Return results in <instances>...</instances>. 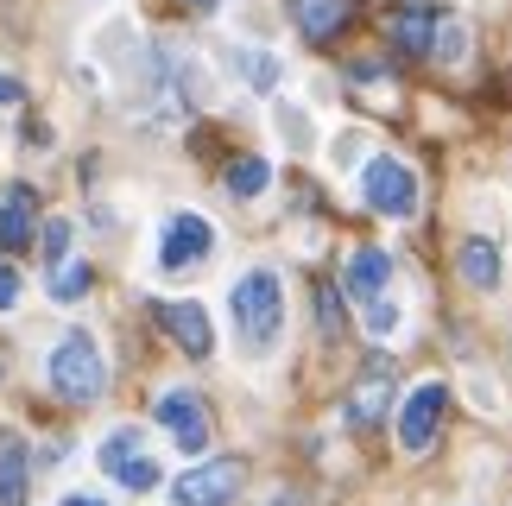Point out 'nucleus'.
Listing matches in <instances>:
<instances>
[{
  "label": "nucleus",
  "mask_w": 512,
  "mask_h": 506,
  "mask_svg": "<svg viewBox=\"0 0 512 506\" xmlns=\"http://www.w3.org/2000/svg\"><path fill=\"white\" fill-rule=\"evenodd\" d=\"M228 310H234V336H241L247 355H266L272 342L285 336V285L272 266H253L234 279L228 291Z\"/></svg>",
  "instance_id": "f257e3e1"
},
{
  "label": "nucleus",
  "mask_w": 512,
  "mask_h": 506,
  "mask_svg": "<svg viewBox=\"0 0 512 506\" xmlns=\"http://www.w3.org/2000/svg\"><path fill=\"white\" fill-rule=\"evenodd\" d=\"M45 374H51V393L64 399V405H95V399H102V386H108L102 348H95L89 329H70V336L51 348Z\"/></svg>",
  "instance_id": "f03ea898"
},
{
  "label": "nucleus",
  "mask_w": 512,
  "mask_h": 506,
  "mask_svg": "<svg viewBox=\"0 0 512 506\" xmlns=\"http://www.w3.org/2000/svg\"><path fill=\"white\" fill-rule=\"evenodd\" d=\"M443 412H449V386L443 380L411 386L405 405H399V450L405 456H424L430 443H437V431H443Z\"/></svg>",
  "instance_id": "7ed1b4c3"
},
{
  "label": "nucleus",
  "mask_w": 512,
  "mask_h": 506,
  "mask_svg": "<svg viewBox=\"0 0 512 506\" xmlns=\"http://www.w3.org/2000/svg\"><path fill=\"white\" fill-rule=\"evenodd\" d=\"M361 197H367L373 216L405 222L411 209H418V178H411V165H399V159H386V152H380V159L361 171Z\"/></svg>",
  "instance_id": "20e7f679"
},
{
  "label": "nucleus",
  "mask_w": 512,
  "mask_h": 506,
  "mask_svg": "<svg viewBox=\"0 0 512 506\" xmlns=\"http://www.w3.org/2000/svg\"><path fill=\"white\" fill-rule=\"evenodd\" d=\"M247 469L234 456H215V462H196V469H184L171 481V500L177 506H228L234 494H241Z\"/></svg>",
  "instance_id": "39448f33"
},
{
  "label": "nucleus",
  "mask_w": 512,
  "mask_h": 506,
  "mask_svg": "<svg viewBox=\"0 0 512 506\" xmlns=\"http://www.w3.org/2000/svg\"><path fill=\"white\" fill-rule=\"evenodd\" d=\"M209 253H215V228L196 216V209H177L165 222V235H159V266L165 272H190V266H203Z\"/></svg>",
  "instance_id": "423d86ee"
},
{
  "label": "nucleus",
  "mask_w": 512,
  "mask_h": 506,
  "mask_svg": "<svg viewBox=\"0 0 512 506\" xmlns=\"http://www.w3.org/2000/svg\"><path fill=\"white\" fill-rule=\"evenodd\" d=\"M159 424L171 431V443L184 456H203L209 450V405L190 393V386H171V393H159Z\"/></svg>",
  "instance_id": "0eeeda50"
},
{
  "label": "nucleus",
  "mask_w": 512,
  "mask_h": 506,
  "mask_svg": "<svg viewBox=\"0 0 512 506\" xmlns=\"http://www.w3.org/2000/svg\"><path fill=\"white\" fill-rule=\"evenodd\" d=\"M392 412V361H367L348 386V424L354 431H373Z\"/></svg>",
  "instance_id": "6e6552de"
},
{
  "label": "nucleus",
  "mask_w": 512,
  "mask_h": 506,
  "mask_svg": "<svg viewBox=\"0 0 512 506\" xmlns=\"http://www.w3.org/2000/svg\"><path fill=\"white\" fill-rule=\"evenodd\" d=\"M392 45L405 57H430L437 45V26H443V0H405V7H392Z\"/></svg>",
  "instance_id": "1a4fd4ad"
},
{
  "label": "nucleus",
  "mask_w": 512,
  "mask_h": 506,
  "mask_svg": "<svg viewBox=\"0 0 512 506\" xmlns=\"http://www.w3.org/2000/svg\"><path fill=\"white\" fill-rule=\"evenodd\" d=\"M159 323H165V336L184 348L190 361H209L215 329H209V310L196 304V298H171V304H159Z\"/></svg>",
  "instance_id": "9d476101"
},
{
  "label": "nucleus",
  "mask_w": 512,
  "mask_h": 506,
  "mask_svg": "<svg viewBox=\"0 0 512 506\" xmlns=\"http://www.w3.org/2000/svg\"><path fill=\"white\" fill-rule=\"evenodd\" d=\"M285 7H291V19H298V32L310 38V45L342 38L348 19H354V0H285Z\"/></svg>",
  "instance_id": "9b49d317"
},
{
  "label": "nucleus",
  "mask_w": 512,
  "mask_h": 506,
  "mask_svg": "<svg viewBox=\"0 0 512 506\" xmlns=\"http://www.w3.org/2000/svg\"><path fill=\"white\" fill-rule=\"evenodd\" d=\"M32 228H38V197L26 184H13L7 197H0V253H19L32 241Z\"/></svg>",
  "instance_id": "f8f14e48"
},
{
  "label": "nucleus",
  "mask_w": 512,
  "mask_h": 506,
  "mask_svg": "<svg viewBox=\"0 0 512 506\" xmlns=\"http://www.w3.org/2000/svg\"><path fill=\"white\" fill-rule=\"evenodd\" d=\"M26 488H32V450L26 437L0 431V506H26Z\"/></svg>",
  "instance_id": "ddd939ff"
},
{
  "label": "nucleus",
  "mask_w": 512,
  "mask_h": 506,
  "mask_svg": "<svg viewBox=\"0 0 512 506\" xmlns=\"http://www.w3.org/2000/svg\"><path fill=\"white\" fill-rule=\"evenodd\" d=\"M386 279H392V253H380V247H361L348 260V291L361 304H373V298H386Z\"/></svg>",
  "instance_id": "4468645a"
},
{
  "label": "nucleus",
  "mask_w": 512,
  "mask_h": 506,
  "mask_svg": "<svg viewBox=\"0 0 512 506\" xmlns=\"http://www.w3.org/2000/svg\"><path fill=\"white\" fill-rule=\"evenodd\" d=\"M456 266H462V279L475 285V291H494L500 285V247L487 241V235H468L462 253H456Z\"/></svg>",
  "instance_id": "2eb2a0df"
},
{
  "label": "nucleus",
  "mask_w": 512,
  "mask_h": 506,
  "mask_svg": "<svg viewBox=\"0 0 512 506\" xmlns=\"http://www.w3.org/2000/svg\"><path fill=\"white\" fill-rule=\"evenodd\" d=\"M114 481H121V488H133V494H152V488H159V462H152L146 450H133V456H121V462H114V469H108Z\"/></svg>",
  "instance_id": "dca6fc26"
},
{
  "label": "nucleus",
  "mask_w": 512,
  "mask_h": 506,
  "mask_svg": "<svg viewBox=\"0 0 512 506\" xmlns=\"http://www.w3.org/2000/svg\"><path fill=\"white\" fill-rule=\"evenodd\" d=\"M234 70H241L260 95H272V89H279V76H285V64L272 51H234Z\"/></svg>",
  "instance_id": "f3484780"
},
{
  "label": "nucleus",
  "mask_w": 512,
  "mask_h": 506,
  "mask_svg": "<svg viewBox=\"0 0 512 506\" xmlns=\"http://www.w3.org/2000/svg\"><path fill=\"white\" fill-rule=\"evenodd\" d=\"M95 285V272H89V260H64L51 272V298L57 304H70V298H83V291Z\"/></svg>",
  "instance_id": "a211bd4d"
},
{
  "label": "nucleus",
  "mask_w": 512,
  "mask_h": 506,
  "mask_svg": "<svg viewBox=\"0 0 512 506\" xmlns=\"http://www.w3.org/2000/svg\"><path fill=\"white\" fill-rule=\"evenodd\" d=\"M266 184H272V165L266 159H234L228 165V190H234V197H260Z\"/></svg>",
  "instance_id": "6ab92c4d"
},
{
  "label": "nucleus",
  "mask_w": 512,
  "mask_h": 506,
  "mask_svg": "<svg viewBox=\"0 0 512 506\" xmlns=\"http://www.w3.org/2000/svg\"><path fill=\"white\" fill-rule=\"evenodd\" d=\"M64 260H70V222H64V216H51V222H45V266L57 272Z\"/></svg>",
  "instance_id": "aec40b11"
},
{
  "label": "nucleus",
  "mask_w": 512,
  "mask_h": 506,
  "mask_svg": "<svg viewBox=\"0 0 512 506\" xmlns=\"http://www.w3.org/2000/svg\"><path fill=\"white\" fill-rule=\"evenodd\" d=\"M317 329H323V336H336V329H342V298H336V285H317Z\"/></svg>",
  "instance_id": "412c9836"
},
{
  "label": "nucleus",
  "mask_w": 512,
  "mask_h": 506,
  "mask_svg": "<svg viewBox=\"0 0 512 506\" xmlns=\"http://www.w3.org/2000/svg\"><path fill=\"white\" fill-rule=\"evenodd\" d=\"M367 329H373V336H392V329H399V304H392V298H373L367 304Z\"/></svg>",
  "instance_id": "4be33fe9"
},
{
  "label": "nucleus",
  "mask_w": 512,
  "mask_h": 506,
  "mask_svg": "<svg viewBox=\"0 0 512 506\" xmlns=\"http://www.w3.org/2000/svg\"><path fill=\"white\" fill-rule=\"evenodd\" d=\"M430 51H437V57H449V64H456V57L468 51V38H462V26H443V32H437V45H430Z\"/></svg>",
  "instance_id": "5701e85b"
},
{
  "label": "nucleus",
  "mask_w": 512,
  "mask_h": 506,
  "mask_svg": "<svg viewBox=\"0 0 512 506\" xmlns=\"http://www.w3.org/2000/svg\"><path fill=\"white\" fill-rule=\"evenodd\" d=\"M13 304H19V272L0 266V310H13Z\"/></svg>",
  "instance_id": "b1692460"
},
{
  "label": "nucleus",
  "mask_w": 512,
  "mask_h": 506,
  "mask_svg": "<svg viewBox=\"0 0 512 506\" xmlns=\"http://www.w3.org/2000/svg\"><path fill=\"white\" fill-rule=\"evenodd\" d=\"M19 95H26V89H19V83H13V76H0V108H13V102H19Z\"/></svg>",
  "instance_id": "393cba45"
},
{
  "label": "nucleus",
  "mask_w": 512,
  "mask_h": 506,
  "mask_svg": "<svg viewBox=\"0 0 512 506\" xmlns=\"http://www.w3.org/2000/svg\"><path fill=\"white\" fill-rule=\"evenodd\" d=\"M266 506H304V494H291V488H285V494H272Z\"/></svg>",
  "instance_id": "a878e982"
},
{
  "label": "nucleus",
  "mask_w": 512,
  "mask_h": 506,
  "mask_svg": "<svg viewBox=\"0 0 512 506\" xmlns=\"http://www.w3.org/2000/svg\"><path fill=\"white\" fill-rule=\"evenodd\" d=\"M64 506H108V500H95V494H64Z\"/></svg>",
  "instance_id": "bb28decb"
}]
</instances>
